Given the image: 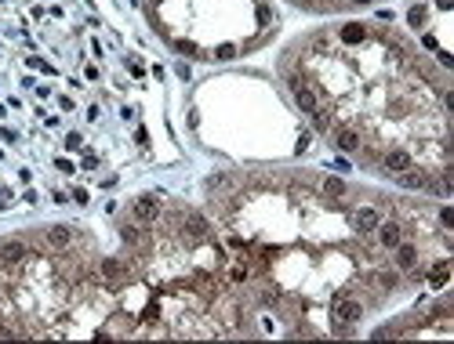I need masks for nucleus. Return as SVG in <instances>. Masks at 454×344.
Listing matches in <instances>:
<instances>
[{
	"mask_svg": "<svg viewBox=\"0 0 454 344\" xmlns=\"http://www.w3.org/2000/svg\"><path fill=\"white\" fill-rule=\"evenodd\" d=\"M262 337L349 340L454 279L450 200L306 164H233L200 185Z\"/></svg>",
	"mask_w": 454,
	"mask_h": 344,
	"instance_id": "1",
	"label": "nucleus"
},
{
	"mask_svg": "<svg viewBox=\"0 0 454 344\" xmlns=\"http://www.w3.org/2000/svg\"><path fill=\"white\" fill-rule=\"evenodd\" d=\"M277 84L306 127L364 174L454 196V76L382 19H327L280 48Z\"/></svg>",
	"mask_w": 454,
	"mask_h": 344,
	"instance_id": "2",
	"label": "nucleus"
},
{
	"mask_svg": "<svg viewBox=\"0 0 454 344\" xmlns=\"http://www.w3.org/2000/svg\"><path fill=\"white\" fill-rule=\"evenodd\" d=\"M109 214L113 250L102 254V283L113 297L109 340L262 337L204 207L171 193H138Z\"/></svg>",
	"mask_w": 454,
	"mask_h": 344,
	"instance_id": "3",
	"label": "nucleus"
},
{
	"mask_svg": "<svg viewBox=\"0 0 454 344\" xmlns=\"http://www.w3.org/2000/svg\"><path fill=\"white\" fill-rule=\"evenodd\" d=\"M102 240L81 221L0 236V340H109Z\"/></svg>",
	"mask_w": 454,
	"mask_h": 344,
	"instance_id": "4",
	"label": "nucleus"
},
{
	"mask_svg": "<svg viewBox=\"0 0 454 344\" xmlns=\"http://www.w3.org/2000/svg\"><path fill=\"white\" fill-rule=\"evenodd\" d=\"M185 127L204 152L230 164L298 160L313 141L284 88L258 69H225L200 80L185 105Z\"/></svg>",
	"mask_w": 454,
	"mask_h": 344,
	"instance_id": "5",
	"label": "nucleus"
},
{
	"mask_svg": "<svg viewBox=\"0 0 454 344\" xmlns=\"http://www.w3.org/2000/svg\"><path fill=\"white\" fill-rule=\"evenodd\" d=\"M157 41L185 62H240L266 51L280 33L273 0H142Z\"/></svg>",
	"mask_w": 454,
	"mask_h": 344,
	"instance_id": "6",
	"label": "nucleus"
},
{
	"mask_svg": "<svg viewBox=\"0 0 454 344\" xmlns=\"http://www.w3.org/2000/svg\"><path fill=\"white\" fill-rule=\"evenodd\" d=\"M371 337L374 340H426V337L447 340V337H454V294H450V287L414 297L403 312L378 323L371 330Z\"/></svg>",
	"mask_w": 454,
	"mask_h": 344,
	"instance_id": "7",
	"label": "nucleus"
},
{
	"mask_svg": "<svg viewBox=\"0 0 454 344\" xmlns=\"http://www.w3.org/2000/svg\"><path fill=\"white\" fill-rule=\"evenodd\" d=\"M450 4L454 0H414L407 8V26L422 36V48L443 65L450 69L454 55H450Z\"/></svg>",
	"mask_w": 454,
	"mask_h": 344,
	"instance_id": "8",
	"label": "nucleus"
},
{
	"mask_svg": "<svg viewBox=\"0 0 454 344\" xmlns=\"http://www.w3.org/2000/svg\"><path fill=\"white\" fill-rule=\"evenodd\" d=\"M284 4L306 11V15H320V19H342V15H356V11H367L382 0H284Z\"/></svg>",
	"mask_w": 454,
	"mask_h": 344,
	"instance_id": "9",
	"label": "nucleus"
}]
</instances>
